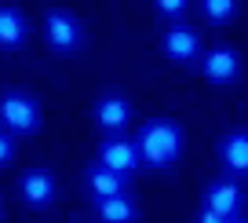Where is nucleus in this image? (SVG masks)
Returning a JSON list of instances; mask_svg holds the SVG:
<instances>
[{"label":"nucleus","mask_w":248,"mask_h":223,"mask_svg":"<svg viewBox=\"0 0 248 223\" xmlns=\"http://www.w3.org/2000/svg\"><path fill=\"white\" fill-rule=\"evenodd\" d=\"M204 205L216 208L219 216H226V220H233L241 208V187L233 183V179H216V183L204 190Z\"/></svg>","instance_id":"9"},{"label":"nucleus","mask_w":248,"mask_h":223,"mask_svg":"<svg viewBox=\"0 0 248 223\" xmlns=\"http://www.w3.org/2000/svg\"><path fill=\"white\" fill-rule=\"evenodd\" d=\"M201 73L212 81V85H233V81L241 77V55L233 51V48L219 44V48H212V51H204Z\"/></svg>","instance_id":"5"},{"label":"nucleus","mask_w":248,"mask_h":223,"mask_svg":"<svg viewBox=\"0 0 248 223\" xmlns=\"http://www.w3.org/2000/svg\"><path fill=\"white\" fill-rule=\"evenodd\" d=\"M88 190L95 194V198H113V194H124V176L121 172H109L106 165H92L84 176Z\"/></svg>","instance_id":"13"},{"label":"nucleus","mask_w":248,"mask_h":223,"mask_svg":"<svg viewBox=\"0 0 248 223\" xmlns=\"http://www.w3.org/2000/svg\"><path fill=\"white\" fill-rule=\"evenodd\" d=\"M18 190H22L30 208H47L55 201V194H59V183H55V176L47 169H30L18 179Z\"/></svg>","instance_id":"6"},{"label":"nucleus","mask_w":248,"mask_h":223,"mask_svg":"<svg viewBox=\"0 0 248 223\" xmlns=\"http://www.w3.org/2000/svg\"><path fill=\"white\" fill-rule=\"evenodd\" d=\"M219 157H223V165L230 172L248 176V132H230V136H223V143H219Z\"/></svg>","instance_id":"11"},{"label":"nucleus","mask_w":248,"mask_h":223,"mask_svg":"<svg viewBox=\"0 0 248 223\" xmlns=\"http://www.w3.org/2000/svg\"><path fill=\"white\" fill-rule=\"evenodd\" d=\"M0 121L15 136H33L40 128V103L26 92H8L0 99Z\"/></svg>","instance_id":"2"},{"label":"nucleus","mask_w":248,"mask_h":223,"mask_svg":"<svg viewBox=\"0 0 248 223\" xmlns=\"http://www.w3.org/2000/svg\"><path fill=\"white\" fill-rule=\"evenodd\" d=\"M142 165L150 169H171V165L183 157V128L168 117H150L146 124L135 136Z\"/></svg>","instance_id":"1"},{"label":"nucleus","mask_w":248,"mask_h":223,"mask_svg":"<svg viewBox=\"0 0 248 223\" xmlns=\"http://www.w3.org/2000/svg\"><path fill=\"white\" fill-rule=\"evenodd\" d=\"M161 48H164V55H168L171 62H194L197 55H201V37H197L194 30H186V26H171V30L164 33Z\"/></svg>","instance_id":"7"},{"label":"nucleus","mask_w":248,"mask_h":223,"mask_svg":"<svg viewBox=\"0 0 248 223\" xmlns=\"http://www.w3.org/2000/svg\"><path fill=\"white\" fill-rule=\"evenodd\" d=\"M44 37H47V44H51V51H59V55H70V51H77V48L84 44V30H80V22L70 11H47Z\"/></svg>","instance_id":"3"},{"label":"nucleus","mask_w":248,"mask_h":223,"mask_svg":"<svg viewBox=\"0 0 248 223\" xmlns=\"http://www.w3.org/2000/svg\"><path fill=\"white\" fill-rule=\"evenodd\" d=\"M99 165H106L109 172H121V176H132V172L142 165V157H139V146H135V139L109 136L106 143L99 146Z\"/></svg>","instance_id":"4"},{"label":"nucleus","mask_w":248,"mask_h":223,"mask_svg":"<svg viewBox=\"0 0 248 223\" xmlns=\"http://www.w3.org/2000/svg\"><path fill=\"white\" fill-rule=\"evenodd\" d=\"M11 157H15V139L11 132H0V165H8Z\"/></svg>","instance_id":"16"},{"label":"nucleus","mask_w":248,"mask_h":223,"mask_svg":"<svg viewBox=\"0 0 248 223\" xmlns=\"http://www.w3.org/2000/svg\"><path fill=\"white\" fill-rule=\"evenodd\" d=\"M95 212L102 223H135L139 208L128 194H113V198H95Z\"/></svg>","instance_id":"12"},{"label":"nucleus","mask_w":248,"mask_h":223,"mask_svg":"<svg viewBox=\"0 0 248 223\" xmlns=\"http://www.w3.org/2000/svg\"><path fill=\"white\" fill-rule=\"evenodd\" d=\"M26 37H30L26 15L18 8H11V4H0V48H4V51H15V48L26 44Z\"/></svg>","instance_id":"8"},{"label":"nucleus","mask_w":248,"mask_h":223,"mask_svg":"<svg viewBox=\"0 0 248 223\" xmlns=\"http://www.w3.org/2000/svg\"><path fill=\"white\" fill-rule=\"evenodd\" d=\"M197 223H230V220H226V216H219L216 208L204 205V208H201V216H197Z\"/></svg>","instance_id":"17"},{"label":"nucleus","mask_w":248,"mask_h":223,"mask_svg":"<svg viewBox=\"0 0 248 223\" xmlns=\"http://www.w3.org/2000/svg\"><path fill=\"white\" fill-rule=\"evenodd\" d=\"M128 117H132V106H128L124 95H102V99L95 103V121L106 132H121L124 124H128Z\"/></svg>","instance_id":"10"},{"label":"nucleus","mask_w":248,"mask_h":223,"mask_svg":"<svg viewBox=\"0 0 248 223\" xmlns=\"http://www.w3.org/2000/svg\"><path fill=\"white\" fill-rule=\"evenodd\" d=\"M186 4H190V0H154L157 15H164V18H179L186 11Z\"/></svg>","instance_id":"15"},{"label":"nucleus","mask_w":248,"mask_h":223,"mask_svg":"<svg viewBox=\"0 0 248 223\" xmlns=\"http://www.w3.org/2000/svg\"><path fill=\"white\" fill-rule=\"evenodd\" d=\"M230 223H241V220H230Z\"/></svg>","instance_id":"19"},{"label":"nucleus","mask_w":248,"mask_h":223,"mask_svg":"<svg viewBox=\"0 0 248 223\" xmlns=\"http://www.w3.org/2000/svg\"><path fill=\"white\" fill-rule=\"evenodd\" d=\"M237 11H241V0H201V15L208 18V22H216V26L233 22Z\"/></svg>","instance_id":"14"},{"label":"nucleus","mask_w":248,"mask_h":223,"mask_svg":"<svg viewBox=\"0 0 248 223\" xmlns=\"http://www.w3.org/2000/svg\"><path fill=\"white\" fill-rule=\"evenodd\" d=\"M0 216H4V201H0Z\"/></svg>","instance_id":"18"}]
</instances>
